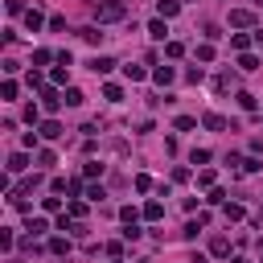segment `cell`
<instances>
[{
	"label": "cell",
	"mask_w": 263,
	"mask_h": 263,
	"mask_svg": "<svg viewBox=\"0 0 263 263\" xmlns=\"http://www.w3.org/2000/svg\"><path fill=\"white\" fill-rule=\"evenodd\" d=\"M123 17H128L123 0H103V4H95V21H123Z\"/></svg>",
	"instance_id": "cell-1"
},
{
	"label": "cell",
	"mask_w": 263,
	"mask_h": 263,
	"mask_svg": "<svg viewBox=\"0 0 263 263\" xmlns=\"http://www.w3.org/2000/svg\"><path fill=\"white\" fill-rule=\"evenodd\" d=\"M62 103H66V99H58V90H54V87H41V107H45V111H58Z\"/></svg>",
	"instance_id": "cell-2"
},
{
	"label": "cell",
	"mask_w": 263,
	"mask_h": 263,
	"mask_svg": "<svg viewBox=\"0 0 263 263\" xmlns=\"http://www.w3.org/2000/svg\"><path fill=\"white\" fill-rule=\"evenodd\" d=\"M25 169H29V156H25V152H13V156H8V173H25Z\"/></svg>",
	"instance_id": "cell-3"
},
{
	"label": "cell",
	"mask_w": 263,
	"mask_h": 263,
	"mask_svg": "<svg viewBox=\"0 0 263 263\" xmlns=\"http://www.w3.org/2000/svg\"><path fill=\"white\" fill-rule=\"evenodd\" d=\"M152 78H156L161 87H169V83L177 78V70H173V66H156V70H152Z\"/></svg>",
	"instance_id": "cell-4"
},
{
	"label": "cell",
	"mask_w": 263,
	"mask_h": 263,
	"mask_svg": "<svg viewBox=\"0 0 263 263\" xmlns=\"http://www.w3.org/2000/svg\"><path fill=\"white\" fill-rule=\"evenodd\" d=\"M25 25H29V33H37V29L45 25V17H41V8H29V13H25Z\"/></svg>",
	"instance_id": "cell-5"
},
{
	"label": "cell",
	"mask_w": 263,
	"mask_h": 263,
	"mask_svg": "<svg viewBox=\"0 0 263 263\" xmlns=\"http://www.w3.org/2000/svg\"><path fill=\"white\" fill-rule=\"evenodd\" d=\"M41 136H45V140H58V136H62V123H58V119H45V123H41Z\"/></svg>",
	"instance_id": "cell-6"
},
{
	"label": "cell",
	"mask_w": 263,
	"mask_h": 263,
	"mask_svg": "<svg viewBox=\"0 0 263 263\" xmlns=\"http://www.w3.org/2000/svg\"><path fill=\"white\" fill-rule=\"evenodd\" d=\"M177 8H181V0H161V4H156V13L169 21V17H177Z\"/></svg>",
	"instance_id": "cell-7"
},
{
	"label": "cell",
	"mask_w": 263,
	"mask_h": 263,
	"mask_svg": "<svg viewBox=\"0 0 263 263\" xmlns=\"http://www.w3.org/2000/svg\"><path fill=\"white\" fill-rule=\"evenodd\" d=\"M144 218H148V222L165 218V205H161V202H148V205H144Z\"/></svg>",
	"instance_id": "cell-8"
},
{
	"label": "cell",
	"mask_w": 263,
	"mask_h": 263,
	"mask_svg": "<svg viewBox=\"0 0 263 263\" xmlns=\"http://www.w3.org/2000/svg\"><path fill=\"white\" fill-rule=\"evenodd\" d=\"M111 66H116L111 58H90V70L95 74H111Z\"/></svg>",
	"instance_id": "cell-9"
},
{
	"label": "cell",
	"mask_w": 263,
	"mask_h": 263,
	"mask_svg": "<svg viewBox=\"0 0 263 263\" xmlns=\"http://www.w3.org/2000/svg\"><path fill=\"white\" fill-rule=\"evenodd\" d=\"M210 251H214V255H231V238H214V243H210Z\"/></svg>",
	"instance_id": "cell-10"
},
{
	"label": "cell",
	"mask_w": 263,
	"mask_h": 263,
	"mask_svg": "<svg viewBox=\"0 0 263 263\" xmlns=\"http://www.w3.org/2000/svg\"><path fill=\"white\" fill-rule=\"evenodd\" d=\"M148 33H152V37H156V41H165V33H169V29H165V17H156V21H152V25H148Z\"/></svg>",
	"instance_id": "cell-11"
},
{
	"label": "cell",
	"mask_w": 263,
	"mask_h": 263,
	"mask_svg": "<svg viewBox=\"0 0 263 263\" xmlns=\"http://www.w3.org/2000/svg\"><path fill=\"white\" fill-rule=\"evenodd\" d=\"M251 21H255V17H251L247 8H234V13H231V25H251Z\"/></svg>",
	"instance_id": "cell-12"
},
{
	"label": "cell",
	"mask_w": 263,
	"mask_h": 263,
	"mask_svg": "<svg viewBox=\"0 0 263 263\" xmlns=\"http://www.w3.org/2000/svg\"><path fill=\"white\" fill-rule=\"evenodd\" d=\"M231 87H234V74H218V78H214V90H222V95H226Z\"/></svg>",
	"instance_id": "cell-13"
},
{
	"label": "cell",
	"mask_w": 263,
	"mask_h": 263,
	"mask_svg": "<svg viewBox=\"0 0 263 263\" xmlns=\"http://www.w3.org/2000/svg\"><path fill=\"white\" fill-rule=\"evenodd\" d=\"M103 99H107V103H119V99H123V90H119L116 83H107V87H103Z\"/></svg>",
	"instance_id": "cell-14"
},
{
	"label": "cell",
	"mask_w": 263,
	"mask_h": 263,
	"mask_svg": "<svg viewBox=\"0 0 263 263\" xmlns=\"http://www.w3.org/2000/svg\"><path fill=\"white\" fill-rule=\"evenodd\" d=\"M202 123H205V128H210V132H222V128H226V119H222V116H214V111H210V116H205Z\"/></svg>",
	"instance_id": "cell-15"
},
{
	"label": "cell",
	"mask_w": 263,
	"mask_h": 263,
	"mask_svg": "<svg viewBox=\"0 0 263 263\" xmlns=\"http://www.w3.org/2000/svg\"><path fill=\"white\" fill-rule=\"evenodd\" d=\"M50 251L54 255H66V251H70V238H50Z\"/></svg>",
	"instance_id": "cell-16"
},
{
	"label": "cell",
	"mask_w": 263,
	"mask_h": 263,
	"mask_svg": "<svg viewBox=\"0 0 263 263\" xmlns=\"http://www.w3.org/2000/svg\"><path fill=\"white\" fill-rule=\"evenodd\" d=\"M45 231H50V226H45V218H29V234H33V238L45 234Z\"/></svg>",
	"instance_id": "cell-17"
},
{
	"label": "cell",
	"mask_w": 263,
	"mask_h": 263,
	"mask_svg": "<svg viewBox=\"0 0 263 263\" xmlns=\"http://www.w3.org/2000/svg\"><path fill=\"white\" fill-rule=\"evenodd\" d=\"M123 74H128V83H140V78H144L140 66H123Z\"/></svg>",
	"instance_id": "cell-18"
},
{
	"label": "cell",
	"mask_w": 263,
	"mask_h": 263,
	"mask_svg": "<svg viewBox=\"0 0 263 263\" xmlns=\"http://www.w3.org/2000/svg\"><path fill=\"white\" fill-rule=\"evenodd\" d=\"M119 218H123V222H128V226H136V218H140V214H136V210H132V205H123V210H119Z\"/></svg>",
	"instance_id": "cell-19"
},
{
	"label": "cell",
	"mask_w": 263,
	"mask_h": 263,
	"mask_svg": "<svg viewBox=\"0 0 263 263\" xmlns=\"http://www.w3.org/2000/svg\"><path fill=\"white\" fill-rule=\"evenodd\" d=\"M62 99H66V103H70V107H78V103H83V90H74V87H70V90H66V95H62Z\"/></svg>",
	"instance_id": "cell-20"
},
{
	"label": "cell",
	"mask_w": 263,
	"mask_h": 263,
	"mask_svg": "<svg viewBox=\"0 0 263 263\" xmlns=\"http://www.w3.org/2000/svg\"><path fill=\"white\" fill-rule=\"evenodd\" d=\"M37 165H41V169L54 165V152H50V148H41V152H37Z\"/></svg>",
	"instance_id": "cell-21"
},
{
	"label": "cell",
	"mask_w": 263,
	"mask_h": 263,
	"mask_svg": "<svg viewBox=\"0 0 263 263\" xmlns=\"http://www.w3.org/2000/svg\"><path fill=\"white\" fill-rule=\"evenodd\" d=\"M251 41H255V37H243V33H234V37H231V45H234V50H247Z\"/></svg>",
	"instance_id": "cell-22"
},
{
	"label": "cell",
	"mask_w": 263,
	"mask_h": 263,
	"mask_svg": "<svg viewBox=\"0 0 263 263\" xmlns=\"http://www.w3.org/2000/svg\"><path fill=\"white\" fill-rule=\"evenodd\" d=\"M202 226H205V218H198V222H189V226H185V238H198V231H202Z\"/></svg>",
	"instance_id": "cell-23"
},
{
	"label": "cell",
	"mask_w": 263,
	"mask_h": 263,
	"mask_svg": "<svg viewBox=\"0 0 263 263\" xmlns=\"http://www.w3.org/2000/svg\"><path fill=\"white\" fill-rule=\"evenodd\" d=\"M243 218V205H226V222H238Z\"/></svg>",
	"instance_id": "cell-24"
},
{
	"label": "cell",
	"mask_w": 263,
	"mask_h": 263,
	"mask_svg": "<svg viewBox=\"0 0 263 263\" xmlns=\"http://www.w3.org/2000/svg\"><path fill=\"white\" fill-rule=\"evenodd\" d=\"M0 95H4V99H17V83H13V78H8V83L0 87Z\"/></svg>",
	"instance_id": "cell-25"
},
{
	"label": "cell",
	"mask_w": 263,
	"mask_h": 263,
	"mask_svg": "<svg viewBox=\"0 0 263 263\" xmlns=\"http://www.w3.org/2000/svg\"><path fill=\"white\" fill-rule=\"evenodd\" d=\"M238 66H243V70H255L259 62H255V54H243V58H238Z\"/></svg>",
	"instance_id": "cell-26"
},
{
	"label": "cell",
	"mask_w": 263,
	"mask_h": 263,
	"mask_svg": "<svg viewBox=\"0 0 263 263\" xmlns=\"http://www.w3.org/2000/svg\"><path fill=\"white\" fill-rule=\"evenodd\" d=\"M198 185H214V169H202V173H198Z\"/></svg>",
	"instance_id": "cell-27"
},
{
	"label": "cell",
	"mask_w": 263,
	"mask_h": 263,
	"mask_svg": "<svg viewBox=\"0 0 263 263\" xmlns=\"http://www.w3.org/2000/svg\"><path fill=\"white\" fill-rule=\"evenodd\" d=\"M202 78H205V74H202V66H193V70H185V83H202Z\"/></svg>",
	"instance_id": "cell-28"
},
{
	"label": "cell",
	"mask_w": 263,
	"mask_h": 263,
	"mask_svg": "<svg viewBox=\"0 0 263 263\" xmlns=\"http://www.w3.org/2000/svg\"><path fill=\"white\" fill-rule=\"evenodd\" d=\"M255 45H263V29H255Z\"/></svg>",
	"instance_id": "cell-29"
},
{
	"label": "cell",
	"mask_w": 263,
	"mask_h": 263,
	"mask_svg": "<svg viewBox=\"0 0 263 263\" xmlns=\"http://www.w3.org/2000/svg\"><path fill=\"white\" fill-rule=\"evenodd\" d=\"M255 4H259V8H263V0H255Z\"/></svg>",
	"instance_id": "cell-30"
},
{
	"label": "cell",
	"mask_w": 263,
	"mask_h": 263,
	"mask_svg": "<svg viewBox=\"0 0 263 263\" xmlns=\"http://www.w3.org/2000/svg\"><path fill=\"white\" fill-rule=\"evenodd\" d=\"M111 263H119V259H111Z\"/></svg>",
	"instance_id": "cell-31"
}]
</instances>
